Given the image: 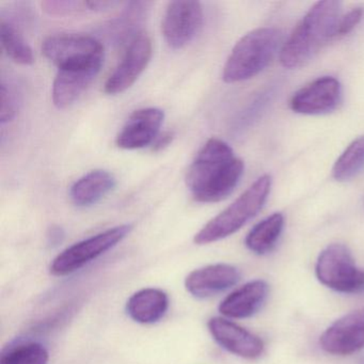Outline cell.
Wrapping results in <instances>:
<instances>
[{
  "mask_svg": "<svg viewBox=\"0 0 364 364\" xmlns=\"http://www.w3.org/2000/svg\"><path fill=\"white\" fill-rule=\"evenodd\" d=\"M244 161L227 142L212 138L189 167L186 184L196 201L215 203L233 193L244 173Z\"/></svg>",
  "mask_w": 364,
  "mask_h": 364,
  "instance_id": "cell-1",
  "label": "cell"
},
{
  "mask_svg": "<svg viewBox=\"0 0 364 364\" xmlns=\"http://www.w3.org/2000/svg\"><path fill=\"white\" fill-rule=\"evenodd\" d=\"M342 3L334 0L318 1L306 12L294 29L280 52V61L287 69L306 65L318 50L333 39L341 18Z\"/></svg>",
  "mask_w": 364,
  "mask_h": 364,
  "instance_id": "cell-2",
  "label": "cell"
},
{
  "mask_svg": "<svg viewBox=\"0 0 364 364\" xmlns=\"http://www.w3.org/2000/svg\"><path fill=\"white\" fill-rule=\"evenodd\" d=\"M281 42L276 28L255 29L236 43L223 68V78L228 84L245 82L261 73L274 59Z\"/></svg>",
  "mask_w": 364,
  "mask_h": 364,
  "instance_id": "cell-3",
  "label": "cell"
},
{
  "mask_svg": "<svg viewBox=\"0 0 364 364\" xmlns=\"http://www.w3.org/2000/svg\"><path fill=\"white\" fill-rule=\"evenodd\" d=\"M272 187L269 176L257 178L229 208L208 221L197 234L193 242L199 246L218 242L242 229L262 210Z\"/></svg>",
  "mask_w": 364,
  "mask_h": 364,
  "instance_id": "cell-4",
  "label": "cell"
},
{
  "mask_svg": "<svg viewBox=\"0 0 364 364\" xmlns=\"http://www.w3.org/2000/svg\"><path fill=\"white\" fill-rule=\"evenodd\" d=\"M131 231V225H117L72 245L55 257L50 264V274L53 276L65 277L77 272L120 244Z\"/></svg>",
  "mask_w": 364,
  "mask_h": 364,
  "instance_id": "cell-5",
  "label": "cell"
},
{
  "mask_svg": "<svg viewBox=\"0 0 364 364\" xmlns=\"http://www.w3.org/2000/svg\"><path fill=\"white\" fill-rule=\"evenodd\" d=\"M317 279L326 287L340 293L364 291V272L355 266L346 246L333 244L319 255L315 267Z\"/></svg>",
  "mask_w": 364,
  "mask_h": 364,
  "instance_id": "cell-6",
  "label": "cell"
},
{
  "mask_svg": "<svg viewBox=\"0 0 364 364\" xmlns=\"http://www.w3.org/2000/svg\"><path fill=\"white\" fill-rule=\"evenodd\" d=\"M44 56L58 69L103 65L104 48L90 36H50L42 44Z\"/></svg>",
  "mask_w": 364,
  "mask_h": 364,
  "instance_id": "cell-7",
  "label": "cell"
},
{
  "mask_svg": "<svg viewBox=\"0 0 364 364\" xmlns=\"http://www.w3.org/2000/svg\"><path fill=\"white\" fill-rule=\"evenodd\" d=\"M203 25V8L199 1L176 0L168 4L161 31L168 46L181 50L197 37Z\"/></svg>",
  "mask_w": 364,
  "mask_h": 364,
  "instance_id": "cell-8",
  "label": "cell"
},
{
  "mask_svg": "<svg viewBox=\"0 0 364 364\" xmlns=\"http://www.w3.org/2000/svg\"><path fill=\"white\" fill-rule=\"evenodd\" d=\"M152 54L151 38L140 33L129 42L122 60L106 80L104 91L107 95H116L131 88L148 67Z\"/></svg>",
  "mask_w": 364,
  "mask_h": 364,
  "instance_id": "cell-9",
  "label": "cell"
},
{
  "mask_svg": "<svg viewBox=\"0 0 364 364\" xmlns=\"http://www.w3.org/2000/svg\"><path fill=\"white\" fill-rule=\"evenodd\" d=\"M342 97L340 82L331 76L315 80L291 97V110L309 116L328 114L338 107Z\"/></svg>",
  "mask_w": 364,
  "mask_h": 364,
  "instance_id": "cell-10",
  "label": "cell"
},
{
  "mask_svg": "<svg viewBox=\"0 0 364 364\" xmlns=\"http://www.w3.org/2000/svg\"><path fill=\"white\" fill-rule=\"evenodd\" d=\"M321 348L336 355H347L364 348V310L348 313L332 323L321 336Z\"/></svg>",
  "mask_w": 364,
  "mask_h": 364,
  "instance_id": "cell-11",
  "label": "cell"
},
{
  "mask_svg": "<svg viewBox=\"0 0 364 364\" xmlns=\"http://www.w3.org/2000/svg\"><path fill=\"white\" fill-rule=\"evenodd\" d=\"M164 119L165 114L159 108L136 110L117 136V146L122 150H139L154 144Z\"/></svg>",
  "mask_w": 364,
  "mask_h": 364,
  "instance_id": "cell-12",
  "label": "cell"
},
{
  "mask_svg": "<svg viewBox=\"0 0 364 364\" xmlns=\"http://www.w3.org/2000/svg\"><path fill=\"white\" fill-rule=\"evenodd\" d=\"M208 331L225 350L245 359H255L264 351L259 336L223 317H213L208 323Z\"/></svg>",
  "mask_w": 364,
  "mask_h": 364,
  "instance_id": "cell-13",
  "label": "cell"
},
{
  "mask_svg": "<svg viewBox=\"0 0 364 364\" xmlns=\"http://www.w3.org/2000/svg\"><path fill=\"white\" fill-rule=\"evenodd\" d=\"M240 279L234 266L213 264L191 272L185 279V287L193 297L204 299L234 287Z\"/></svg>",
  "mask_w": 364,
  "mask_h": 364,
  "instance_id": "cell-14",
  "label": "cell"
},
{
  "mask_svg": "<svg viewBox=\"0 0 364 364\" xmlns=\"http://www.w3.org/2000/svg\"><path fill=\"white\" fill-rule=\"evenodd\" d=\"M102 65L58 69L53 85V103L59 109L73 105L95 80Z\"/></svg>",
  "mask_w": 364,
  "mask_h": 364,
  "instance_id": "cell-15",
  "label": "cell"
},
{
  "mask_svg": "<svg viewBox=\"0 0 364 364\" xmlns=\"http://www.w3.org/2000/svg\"><path fill=\"white\" fill-rule=\"evenodd\" d=\"M268 295L265 281L255 280L232 291L221 301L219 311L230 318H247L257 312Z\"/></svg>",
  "mask_w": 364,
  "mask_h": 364,
  "instance_id": "cell-16",
  "label": "cell"
},
{
  "mask_svg": "<svg viewBox=\"0 0 364 364\" xmlns=\"http://www.w3.org/2000/svg\"><path fill=\"white\" fill-rule=\"evenodd\" d=\"M116 187V178L106 170H93L76 181L70 189L72 203L89 208L99 203Z\"/></svg>",
  "mask_w": 364,
  "mask_h": 364,
  "instance_id": "cell-17",
  "label": "cell"
},
{
  "mask_svg": "<svg viewBox=\"0 0 364 364\" xmlns=\"http://www.w3.org/2000/svg\"><path fill=\"white\" fill-rule=\"evenodd\" d=\"M169 309V297L159 289H140L131 296L127 304V312L136 323H157Z\"/></svg>",
  "mask_w": 364,
  "mask_h": 364,
  "instance_id": "cell-18",
  "label": "cell"
},
{
  "mask_svg": "<svg viewBox=\"0 0 364 364\" xmlns=\"http://www.w3.org/2000/svg\"><path fill=\"white\" fill-rule=\"evenodd\" d=\"M151 4L146 1H132L124 8L121 16L106 27L108 38L114 43L121 44L127 39L139 35V25L144 22Z\"/></svg>",
  "mask_w": 364,
  "mask_h": 364,
  "instance_id": "cell-19",
  "label": "cell"
},
{
  "mask_svg": "<svg viewBox=\"0 0 364 364\" xmlns=\"http://www.w3.org/2000/svg\"><path fill=\"white\" fill-rule=\"evenodd\" d=\"M284 227V217L280 213L262 220L255 225L246 237V246L257 255L269 252L278 242Z\"/></svg>",
  "mask_w": 364,
  "mask_h": 364,
  "instance_id": "cell-20",
  "label": "cell"
},
{
  "mask_svg": "<svg viewBox=\"0 0 364 364\" xmlns=\"http://www.w3.org/2000/svg\"><path fill=\"white\" fill-rule=\"evenodd\" d=\"M0 40L4 52L14 63L21 65H31L35 63L33 50L27 43L16 25L1 18Z\"/></svg>",
  "mask_w": 364,
  "mask_h": 364,
  "instance_id": "cell-21",
  "label": "cell"
},
{
  "mask_svg": "<svg viewBox=\"0 0 364 364\" xmlns=\"http://www.w3.org/2000/svg\"><path fill=\"white\" fill-rule=\"evenodd\" d=\"M364 169V136L353 140L336 159L332 176L338 182H346Z\"/></svg>",
  "mask_w": 364,
  "mask_h": 364,
  "instance_id": "cell-22",
  "label": "cell"
},
{
  "mask_svg": "<svg viewBox=\"0 0 364 364\" xmlns=\"http://www.w3.org/2000/svg\"><path fill=\"white\" fill-rule=\"evenodd\" d=\"M50 353L38 342L20 343L1 355L0 364H48Z\"/></svg>",
  "mask_w": 364,
  "mask_h": 364,
  "instance_id": "cell-23",
  "label": "cell"
},
{
  "mask_svg": "<svg viewBox=\"0 0 364 364\" xmlns=\"http://www.w3.org/2000/svg\"><path fill=\"white\" fill-rule=\"evenodd\" d=\"M44 11L50 16H70V14H78V12L90 11L88 1H44L42 3Z\"/></svg>",
  "mask_w": 364,
  "mask_h": 364,
  "instance_id": "cell-24",
  "label": "cell"
},
{
  "mask_svg": "<svg viewBox=\"0 0 364 364\" xmlns=\"http://www.w3.org/2000/svg\"><path fill=\"white\" fill-rule=\"evenodd\" d=\"M18 112V101L16 93L3 82L1 84V107H0V121L1 124L11 122Z\"/></svg>",
  "mask_w": 364,
  "mask_h": 364,
  "instance_id": "cell-25",
  "label": "cell"
},
{
  "mask_svg": "<svg viewBox=\"0 0 364 364\" xmlns=\"http://www.w3.org/2000/svg\"><path fill=\"white\" fill-rule=\"evenodd\" d=\"M362 16H363V10L361 8H355V9L350 10L344 16H341L340 21L336 25L334 38L348 35L359 24Z\"/></svg>",
  "mask_w": 364,
  "mask_h": 364,
  "instance_id": "cell-26",
  "label": "cell"
},
{
  "mask_svg": "<svg viewBox=\"0 0 364 364\" xmlns=\"http://www.w3.org/2000/svg\"><path fill=\"white\" fill-rule=\"evenodd\" d=\"M173 139V132H165V133L159 135L156 140H155L154 144H153V151H155V152L163 151L164 149L168 148L172 144Z\"/></svg>",
  "mask_w": 364,
  "mask_h": 364,
  "instance_id": "cell-27",
  "label": "cell"
},
{
  "mask_svg": "<svg viewBox=\"0 0 364 364\" xmlns=\"http://www.w3.org/2000/svg\"><path fill=\"white\" fill-rule=\"evenodd\" d=\"M63 238H65V231L63 228L58 227V225L50 228L48 233V244L57 246L63 242Z\"/></svg>",
  "mask_w": 364,
  "mask_h": 364,
  "instance_id": "cell-28",
  "label": "cell"
},
{
  "mask_svg": "<svg viewBox=\"0 0 364 364\" xmlns=\"http://www.w3.org/2000/svg\"><path fill=\"white\" fill-rule=\"evenodd\" d=\"M359 364H364V357L361 358V360H360Z\"/></svg>",
  "mask_w": 364,
  "mask_h": 364,
  "instance_id": "cell-29",
  "label": "cell"
}]
</instances>
